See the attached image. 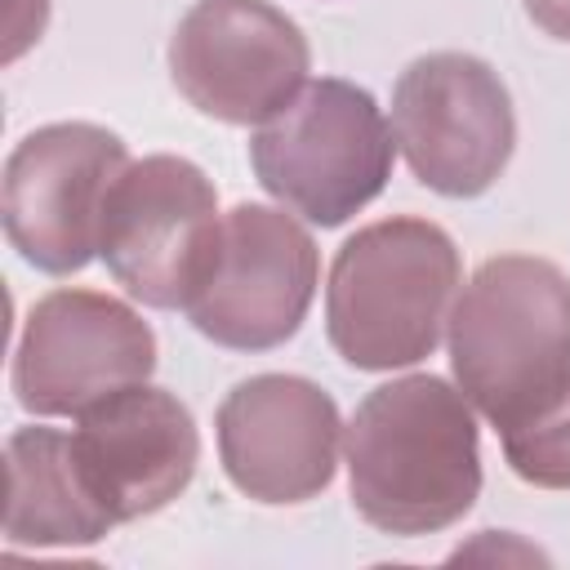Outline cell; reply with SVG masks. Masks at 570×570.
I'll return each mask as SVG.
<instances>
[{
	"instance_id": "4fadbf2b",
	"label": "cell",
	"mask_w": 570,
	"mask_h": 570,
	"mask_svg": "<svg viewBox=\"0 0 570 570\" xmlns=\"http://www.w3.org/2000/svg\"><path fill=\"white\" fill-rule=\"evenodd\" d=\"M9 503L4 539L13 548H85L116 530V517L98 503L71 432L18 428L4 441Z\"/></svg>"
},
{
	"instance_id": "8992f818",
	"label": "cell",
	"mask_w": 570,
	"mask_h": 570,
	"mask_svg": "<svg viewBox=\"0 0 570 570\" xmlns=\"http://www.w3.org/2000/svg\"><path fill=\"white\" fill-rule=\"evenodd\" d=\"M125 169V138L94 120H53L13 142L0 183V218L22 263L49 276L89 267L102 249L107 200Z\"/></svg>"
},
{
	"instance_id": "6da1fadb",
	"label": "cell",
	"mask_w": 570,
	"mask_h": 570,
	"mask_svg": "<svg viewBox=\"0 0 570 570\" xmlns=\"http://www.w3.org/2000/svg\"><path fill=\"white\" fill-rule=\"evenodd\" d=\"M343 454L352 508L396 539L450 530L481 494L476 410L441 374L370 387L352 410Z\"/></svg>"
},
{
	"instance_id": "7c38bea8",
	"label": "cell",
	"mask_w": 570,
	"mask_h": 570,
	"mask_svg": "<svg viewBox=\"0 0 570 570\" xmlns=\"http://www.w3.org/2000/svg\"><path fill=\"white\" fill-rule=\"evenodd\" d=\"M71 445L116 525L169 508L200 463L191 410L169 387L151 383H134L76 414Z\"/></svg>"
},
{
	"instance_id": "9a60e30c",
	"label": "cell",
	"mask_w": 570,
	"mask_h": 570,
	"mask_svg": "<svg viewBox=\"0 0 570 570\" xmlns=\"http://www.w3.org/2000/svg\"><path fill=\"white\" fill-rule=\"evenodd\" d=\"M45 22H49V0H13V9H9V45H4V62H13L27 45H36L40 31H45Z\"/></svg>"
},
{
	"instance_id": "9c48e42d",
	"label": "cell",
	"mask_w": 570,
	"mask_h": 570,
	"mask_svg": "<svg viewBox=\"0 0 570 570\" xmlns=\"http://www.w3.org/2000/svg\"><path fill=\"white\" fill-rule=\"evenodd\" d=\"M218 191L187 156H142L116 178L98 258L116 285L156 312L187 307L218 236Z\"/></svg>"
},
{
	"instance_id": "5b68a950",
	"label": "cell",
	"mask_w": 570,
	"mask_h": 570,
	"mask_svg": "<svg viewBox=\"0 0 570 570\" xmlns=\"http://www.w3.org/2000/svg\"><path fill=\"white\" fill-rule=\"evenodd\" d=\"M321 285V249L285 205L240 200L223 214L205 276L187 298L196 334L227 352H272L298 334Z\"/></svg>"
},
{
	"instance_id": "5bb4252c",
	"label": "cell",
	"mask_w": 570,
	"mask_h": 570,
	"mask_svg": "<svg viewBox=\"0 0 570 570\" xmlns=\"http://www.w3.org/2000/svg\"><path fill=\"white\" fill-rule=\"evenodd\" d=\"M503 459L512 476L539 490H570V392L534 423L503 436Z\"/></svg>"
},
{
	"instance_id": "277c9868",
	"label": "cell",
	"mask_w": 570,
	"mask_h": 570,
	"mask_svg": "<svg viewBox=\"0 0 570 570\" xmlns=\"http://www.w3.org/2000/svg\"><path fill=\"white\" fill-rule=\"evenodd\" d=\"M249 165L285 209L312 227H343L383 196L396 138L370 89L321 76L249 134Z\"/></svg>"
},
{
	"instance_id": "30bf717a",
	"label": "cell",
	"mask_w": 570,
	"mask_h": 570,
	"mask_svg": "<svg viewBox=\"0 0 570 570\" xmlns=\"http://www.w3.org/2000/svg\"><path fill=\"white\" fill-rule=\"evenodd\" d=\"M312 71L303 27L272 0H196L169 36L174 89L209 120L258 129Z\"/></svg>"
},
{
	"instance_id": "8fae6325",
	"label": "cell",
	"mask_w": 570,
	"mask_h": 570,
	"mask_svg": "<svg viewBox=\"0 0 570 570\" xmlns=\"http://www.w3.org/2000/svg\"><path fill=\"white\" fill-rule=\"evenodd\" d=\"M334 396L303 374H249L214 414L218 463L254 503H307L330 490L343 445Z\"/></svg>"
},
{
	"instance_id": "7a4b0ae2",
	"label": "cell",
	"mask_w": 570,
	"mask_h": 570,
	"mask_svg": "<svg viewBox=\"0 0 570 570\" xmlns=\"http://www.w3.org/2000/svg\"><path fill=\"white\" fill-rule=\"evenodd\" d=\"M450 370L472 410L517 432L570 392V276L539 254H494L459 289Z\"/></svg>"
},
{
	"instance_id": "3957f363",
	"label": "cell",
	"mask_w": 570,
	"mask_h": 570,
	"mask_svg": "<svg viewBox=\"0 0 570 570\" xmlns=\"http://www.w3.org/2000/svg\"><path fill=\"white\" fill-rule=\"evenodd\" d=\"M463 289L454 236L414 214L356 227L325 281V334L352 370H401L436 352Z\"/></svg>"
},
{
	"instance_id": "ba28073f",
	"label": "cell",
	"mask_w": 570,
	"mask_h": 570,
	"mask_svg": "<svg viewBox=\"0 0 570 570\" xmlns=\"http://www.w3.org/2000/svg\"><path fill=\"white\" fill-rule=\"evenodd\" d=\"M156 374V330L102 289H49L31 303L13 347V396L27 414L76 419Z\"/></svg>"
},
{
	"instance_id": "52a82bcc",
	"label": "cell",
	"mask_w": 570,
	"mask_h": 570,
	"mask_svg": "<svg viewBox=\"0 0 570 570\" xmlns=\"http://www.w3.org/2000/svg\"><path fill=\"white\" fill-rule=\"evenodd\" d=\"M392 138L423 187L472 200L503 178L517 151L512 94L476 53H423L392 85Z\"/></svg>"
},
{
	"instance_id": "2e32d148",
	"label": "cell",
	"mask_w": 570,
	"mask_h": 570,
	"mask_svg": "<svg viewBox=\"0 0 570 570\" xmlns=\"http://www.w3.org/2000/svg\"><path fill=\"white\" fill-rule=\"evenodd\" d=\"M521 4H525L530 22H534L543 36L570 45V0H521Z\"/></svg>"
}]
</instances>
